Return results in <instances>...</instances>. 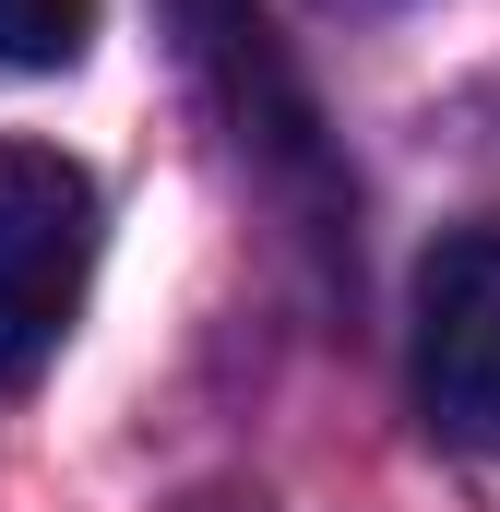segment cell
I'll return each instance as SVG.
<instances>
[{
	"mask_svg": "<svg viewBox=\"0 0 500 512\" xmlns=\"http://www.w3.org/2000/svg\"><path fill=\"white\" fill-rule=\"evenodd\" d=\"M96 239H108L96 167L60 143H0V393H24L60 358L96 286Z\"/></svg>",
	"mask_w": 500,
	"mask_h": 512,
	"instance_id": "1",
	"label": "cell"
},
{
	"mask_svg": "<svg viewBox=\"0 0 500 512\" xmlns=\"http://www.w3.org/2000/svg\"><path fill=\"white\" fill-rule=\"evenodd\" d=\"M405 370H417V405H429L441 441L500 453V227H453L417 262Z\"/></svg>",
	"mask_w": 500,
	"mask_h": 512,
	"instance_id": "2",
	"label": "cell"
},
{
	"mask_svg": "<svg viewBox=\"0 0 500 512\" xmlns=\"http://www.w3.org/2000/svg\"><path fill=\"white\" fill-rule=\"evenodd\" d=\"M167 24H179V48L215 72L239 143H262L274 167H310V96H298V72L274 60L262 12H250V0H167Z\"/></svg>",
	"mask_w": 500,
	"mask_h": 512,
	"instance_id": "3",
	"label": "cell"
},
{
	"mask_svg": "<svg viewBox=\"0 0 500 512\" xmlns=\"http://www.w3.org/2000/svg\"><path fill=\"white\" fill-rule=\"evenodd\" d=\"M96 36V0H0V60L12 72H72Z\"/></svg>",
	"mask_w": 500,
	"mask_h": 512,
	"instance_id": "4",
	"label": "cell"
}]
</instances>
